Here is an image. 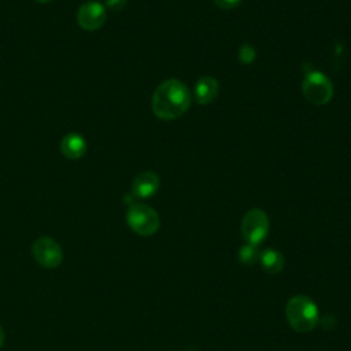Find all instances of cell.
Listing matches in <instances>:
<instances>
[{"mask_svg":"<svg viewBox=\"0 0 351 351\" xmlns=\"http://www.w3.org/2000/svg\"><path fill=\"white\" fill-rule=\"evenodd\" d=\"M191 106V92L188 86L176 78L160 82L151 100L152 112L156 118L171 121L180 118Z\"/></svg>","mask_w":351,"mask_h":351,"instance_id":"obj_1","label":"cell"},{"mask_svg":"<svg viewBox=\"0 0 351 351\" xmlns=\"http://www.w3.org/2000/svg\"><path fill=\"white\" fill-rule=\"evenodd\" d=\"M287 321L299 333L311 332L319 322V313L315 302L306 295L292 296L285 307Z\"/></svg>","mask_w":351,"mask_h":351,"instance_id":"obj_2","label":"cell"},{"mask_svg":"<svg viewBox=\"0 0 351 351\" xmlns=\"http://www.w3.org/2000/svg\"><path fill=\"white\" fill-rule=\"evenodd\" d=\"M302 93L304 99L315 106H324L333 96V85L330 80L318 70H310L302 81Z\"/></svg>","mask_w":351,"mask_h":351,"instance_id":"obj_3","label":"cell"},{"mask_svg":"<svg viewBox=\"0 0 351 351\" xmlns=\"http://www.w3.org/2000/svg\"><path fill=\"white\" fill-rule=\"evenodd\" d=\"M126 222L129 228L140 236H151L158 232L160 218L158 213L143 203H132L126 211Z\"/></svg>","mask_w":351,"mask_h":351,"instance_id":"obj_4","label":"cell"},{"mask_svg":"<svg viewBox=\"0 0 351 351\" xmlns=\"http://www.w3.org/2000/svg\"><path fill=\"white\" fill-rule=\"evenodd\" d=\"M269 233V217L261 208H251L241 221V236L247 244L259 245Z\"/></svg>","mask_w":351,"mask_h":351,"instance_id":"obj_5","label":"cell"},{"mask_svg":"<svg viewBox=\"0 0 351 351\" xmlns=\"http://www.w3.org/2000/svg\"><path fill=\"white\" fill-rule=\"evenodd\" d=\"M32 254L36 262L47 269L58 267L63 261L62 247L51 237H40L32 245Z\"/></svg>","mask_w":351,"mask_h":351,"instance_id":"obj_6","label":"cell"},{"mask_svg":"<svg viewBox=\"0 0 351 351\" xmlns=\"http://www.w3.org/2000/svg\"><path fill=\"white\" fill-rule=\"evenodd\" d=\"M77 22L84 30H97L106 22V8L97 1L84 3L77 11Z\"/></svg>","mask_w":351,"mask_h":351,"instance_id":"obj_7","label":"cell"},{"mask_svg":"<svg viewBox=\"0 0 351 351\" xmlns=\"http://www.w3.org/2000/svg\"><path fill=\"white\" fill-rule=\"evenodd\" d=\"M159 188V177L156 173L151 170H145L138 173L132 184V193L136 197L147 199L156 193Z\"/></svg>","mask_w":351,"mask_h":351,"instance_id":"obj_8","label":"cell"},{"mask_svg":"<svg viewBox=\"0 0 351 351\" xmlns=\"http://www.w3.org/2000/svg\"><path fill=\"white\" fill-rule=\"evenodd\" d=\"M218 93H219V84L214 77H210V75L200 77L196 81L193 88V97L196 103L203 106L214 101Z\"/></svg>","mask_w":351,"mask_h":351,"instance_id":"obj_9","label":"cell"},{"mask_svg":"<svg viewBox=\"0 0 351 351\" xmlns=\"http://www.w3.org/2000/svg\"><path fill=\"white\" fill-rule=\"evenodd\" d=\"M62 154L69 159H80L86 152V141L81 134L69 133L60 143Z\"/></svg>","mask_w":351,"mask_h":351,"instance_id":"obj_10","label":"cell"},{"mask_svg":"<svg viewBox=\"0 0 351 351\" xmlns=\"http://www.w3.org/2000/svg\"><path fill=\"white\" fill-rule=\"evenodd\" d=\"M259 263L267 273L276 274L280 273L284 267V256L274 248H266L259 252Z\"/></svg>","mask_w":351,"mask_h":351,"instance_id":"obj_11","label":"cell"},{"mask_svg":"<svg viewBox=\"0 0 351 351\" xmlns=\"http://www.w3.org/2000/svg\"><path fill=\"white\" fill-rule=\"evenodd\" d=\"M239 261L243 265H248V266L256 263V261H259L258 245H252V244L243 245L239 251Z\"/></svg>","mask_w":351,"mask_h":351,"instance_id":"obj_12","label":"cell"},{"mask_svg":"<svg viewBox=\"0 0 351 351\" xmlns=\"http://www.w3.org/2000/svg\"><path fill=\"white\" fill-rule=\"evenodd\" d=\"M237 56L241 64H251L256 58V51L251 44H243L239 49Z\"/></svg>","mask_w":351,"mask_h":351,"instance_id":"obj_13","label":"cell"},{"mask_svg":"<svg viewBox=\"0 0 351 351\" xmlns=\"http://www.w3.org/2000/svg\"><path fill=\"white\" fill-rule=\"evenodd\" d=\"M214 4L218 7V8H222V10H232V8H236L243 0H213Z\"/></svg>","mask_w":351,"mask_h":351,"instance_id":"obj_14","label":"cell"},{"mask_svg":"<svg viewBox=\"0 0 351 351\" xmlns=\"http://www.w3.org/2000/svg\"><path fill=\"white\" fill-rule=\"evenodd\" d=\"M128 0H106V5L111 10V11H121L125 8Z\"/></svg>","mask_w":351,"mask_h":351,"instance_id":"obj_15","label":"cell"},{"mask_svg":"<svg viewBox=\"0 0 351 351\" xmlns=\"http://www.w3.org/2000/svg\"><path fill=\"white\" fill-rule=\"evenodd\" d=\"M3 343H4V330H3V326L0 324V347L3 346Z\"/></svg>","mask_w":351,"mask_h":351,"instance_id":"obj_16","label":"cell"},{"mask_svg":"<svg viewBox=\"0 0 351 351\" xmlns=\"http://www.w3.org/2000/svg\"><path fill=\"white\" fill-rule=\"evenodd\" d=\"M36 1H38V3H49L51 0H36Z\"/></svg>","mask_w":351,"mask_h":351,"instance_id":"obj_17","label":"cell"}]
</instances>
